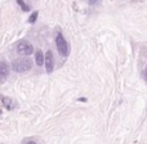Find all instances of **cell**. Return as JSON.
<instances>
[{"label": "cell", "mask_w": 147, "mask_h": 144, "mask_svg": "<svg viewBox=\"0 0 147 144\" xmlns=\"http://www.w3.org/2000/svg\"><path fill=\"white\" fill-rule=\"evenodd\" d=\"M9 74V66L5 61H0V79H5Z\"/></svg>", "instance_id": "5"}, {"label": "cell", "mask_w": 147, "mask_h": 144, "mask_svg": "<svg viewBox=\"0 0 147 144\" xmlns=\"http://www.w3.org/2000/svg\"><path fill=\"white\" fill-rule=\"evenodd\" d=\"M35 61H36V64H38L39 66L45 65V56L43 55V52H41L40 49H39V51L35 53Z\"/></svg>", "instance_id": "6"}, {"label": "cell", "mask_w": 147, "mask_h": 144, "mask_svg": "<svg viewBox=\"0 0 147 144\" xmlns=\"http://www.w3.org/2000/svg\"><path fill=\"white\" fill-rule=\"evenodd\" d=\"M31 66H32V62L28 59H18L12 62V69L14 70L16 73L28 72V70L31 69Z\"/></svg>", "instance_id": "1"}, {"label": "cell", "mask_w": 147, "mask_h": 144, "mask_svg": "<svg viewBox=\"0 0 147 144\" xmlns=\"http://www.w3.org/2000/svg\"><path fill=\"white\" fill-rule=\"evenodd\" d=\"M3 103H4V105L7 106L8 109H12V108H13V105H12V100H10V99L3 98Z\"/></svg>", "instance_id": "7"}, {"label": "cell", "mask_w": 147, "mask_h": 144, "mask_svg": "<svg viewBox=\"0 0 147 144\" xmlns=\"http://www.w3.org/2000/svg\"><path fill=\"white\" fill-rule=\"evenodd\" d=\"M0 114H1V112H0Z\"/></svg>", "instance_id": "13"}, {"label": "cell", "mask_w": 147, "mask_h": 144, "mask_svg": "<svg viewBox=\"0 0 147 144\" xmlns=\"http://www.w3.org/2000/svg\"><path fill=\"white\" fill-rule=\"evenodd\" d=\"M27 144H36V143H34V142H28Z\"/></svg>", "instance_id": "12"}, {"label": "cell", "mask_w": 147, "mask_h": 144, "mask_svg": "<svg viewBox=\"0 0 147 144\" xmlns=\"http://www.w3.org/2000/svg\"><path fill=\"white\" fill-rule=\"evenodd\" d=\"M17 52L20 55H23V56H30L34 52V47L31 43H27V42H21L17 46Z\"/></svg>", "instance_id": "3"}, {"label": "cell", "mask_w": 147, "mask_h": 144, "mask_svg": "<svg viewBox=\"0 0 147 144\" xmlns=\"http://www.w3.org/2000/svg\"><path fill=\"white\" fill-rule=\"evenodd\" d=\"M56 46H57V51H58L62 56L66 57L67 55H69V44H67L66 39L63 38V35H62L61 33H58L56 36Z\"/></svg>", "instance_id": "2"}, {"label": "cell", "mask_w": 147, "mask_h": 144, "mask_svg": "<svg viewBox=\"0 0 147 144\" xmlns=\"http://www.w3.org/2000/svg\"><path fill=\"white\" fill-rule=\"evenodd\" d=\"M45 69L48 74L53 73V70H54V57H53L52 51H48L45 55Z\"/></svg>", "instance_id": "4"}, {"label": "cell", "mask_w": 147, "mask_h": 144, "mask_svg": "<svg viewBox=\"0 0 147 144\" xmlns=\"http://www.w3.org/2000/svg\"><path fill=\"white\" fill-rule=\"evenodd\" d=\"M38 16H39L38 12H34L32 14L28 17V22H30V23H35V21H36V18H38Z\"/></svg>", "instance_id": "9"}, {"label": "cell", "mask_w": 147, "mask_h": 144, "mask_svg": "<svg viewBox=\"0 0 147 144\" xmlns=\"http://www.w3.org/2000/svg\"><path fill=\"white\" fill-rule=\"evenodd\" d=\"M145 79H146V82H147V66H146V70H145Z\"/></svg>", "instance_id": "11"}, {"label": "cell", "mask_w": 147, "mask_h": 144, "mask_svg": "<svg viewBox=\"0 0 147 144\" xmlns=\"http://www.w3.org/2000/svg\"><path fill=\"white\" fill-rule=\"evenodd\" d=\"M101 0H89V5H96L97 3H99Z\"/></svg>", "instance_id": "10"}, {"label": "cell", "mask_w": 147, "mask_h": 144, "mask_svg": "<svg viewBox=\"0 0 147 144\" xmlns=\"http://www.w3.org/2000/svg\"><path fill=\"white\" fill-rule=\"evenodd\" d=\"M17 3L21 5V8H22V10H25V12H27V10L30 9V7H28L27 4H25V1H23V0H17Z\"/></svg>", "instance_id": "8"}]
</instances>
